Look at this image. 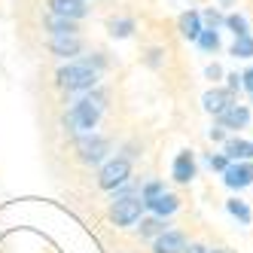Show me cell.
<instances>
[{"label":"cell","mask_w":253,"mask_h":253,"mask_svg":"<svg viewBox=\"0 0 253 253\" xmlns=\"http://www.w3.org/2000/svg\"><path fill=\"white\" fill-rule=\"evenodd\" d=\"M137 195H140L143 211H147L159 195H165V183H162V180H150V183H143V186H140V192H137Z\"/></svg>","instance_id":"18"},{"label":"cell","mask_w":253,"mask_h":253,"mask_svg":"<svg viewBox=\"0 0 253 253\" xmlns=\"http://www.w3.org/2000/svg\"><path fill=\"white\" fill-rule=\"evenodd\" d=\"M211 137H213V140H223V137H226V128H220V125H216V128H211Z\"/></svg>","instance_id":"30"},{"label":"cell","mask_w":253,"mask_h":253,"mask_svg":"<svg viewBox=\"0 0 253 253\" xmlns=\"http://www.w3.org/2000/svg\"><path fill=\"white\" fill-rule=\"evenodd\" d=\"M232 55H235V58H250V55H253V37H250V34H244V37H235Z\"/></svg>","instance_id":"21"},{"label":"cell","mask_w":253,"mask_h":253,"mask_svg":"<svg viewBox=\"0 0 253 253\" xmlns=\"http://www.w3.org/2000/svg\"><path fill=\"white\" fill-rule=\"evenodd\" d=\"M165 229H168V226L162 223L159 216H150V220H140V229H137V232H140V238H159Z\"/></svg>","instance_id":"19"},{"label":"cell","mask_w":253,"mask_h":253,"mask_svg":"<svg viewBox=\"0 0 253 253\" xmlns=\"http://www.w3.org/2000/svg\"><path fill=\"white\" fill-rule=\"evenodd\" d=\"M223 183L229 189H244L253 183V165L250 162H229V168L223 171Z\"/></svg>","instance_id":"8"},{"label":"cell","mask_w":253,"mask_h":253,"mask_svg":"<svg viewBox=\"0 0 253 253\" xmlns=\"http://www.w3.org/2000/svg\"><path fill=\"white\" fill-rule=\"evenodd\" d=\"M134 19H128V15H119V19H110L107 22V34H110L113 40H128L134 34Z\"/></svg>","instance_id":"15"},{"label":"cell","mask_w":253,"mask_h":253,"mask_svg":"<svg viewBox=\"0 0 253 253\" xmlns=\"http://www.w3.org/2000/svg\"><path fill=\"white\" fill-rule=\"evenodd\" d=\"M98 80H101V74H98L95 67H88L83 58H77V61L58 67V74H55L58 88H64V92H80V95L92 92V88L98 85Z\"/></svg>","instance_id":"2"},{"label":"cell","mask_w":253,"mask_h":253,"mask_svg":"<svg viewBox=\"0 0 253 253\" xmlns=\"http://www.w3.org/2000/svg\"><path fill=\"white\" fill-rule=\"evenodd\" d=\"M202 31H205L202 28V12L189 9V12L180 15V34H183L186 40H198V34H202Z\"/></svg>","instance_id":"14"},{"label":"cell","mask_w":253,"mask_h":253,"mask_svg":"<svg viewBox=\"0 0 253 253\" xmlns=\"http://www.w3.org/2000/svg\"><path fill=\"white\" fill-rule=\"evenodd\" d=\"M235 88H241V74H229V92H235Z\"/></svg>","instance_id":"27"},{"label":"cell","mask_w":253,"mask_h":253,"mask_svg":"<svg viewBox=\"0 0 253 253\" xmlns=\"http://www.w3.org/2000/svg\"><path fill=\"white\" fill-rule=\"evenodd\" d=\"M223 25L235 34V37H244V34H247V19H244L241 12H229L226 19H223Z\"/></svg>","instance_id":"20"},{"label":"cell","mask_w":253,"mask_h":253,"mask_svg":"<svg viewBox=\"0 0 253 253\" xmlns=\"http://www.w3.org/2000/svg\"><path fill=\"white\" fill-rule=\"evenodd\" d=\"M177 208H180V198H177V195H171V192H165V195H159V198H156V202H153L147 211H153V213L159 216V220H165V216H171Z\"/></svg>","instance_id":"17"},{"label":"cell","mask_w":253,"mask_h":253,"mask_svg":"<svg viewBox=\"0 0 253 253\" xmlns=\"http://www.w3.org/2000/svg\"><path fill=\"white\" fill-rule=\"evenodd\" d=\"M143 216V205H140V195H125V198H113L110 205V223L119 229H128L134 223H140Z\"/></svg>","instance_id":"4"},{"label":"cell","mask_w":253,"mask_h":253,"mask_svg":"<svg viewBox=\"0 0 253 253\" xmlns=\"http://www.w3.org/2000/svg\"><path fill=\"white\" fill-rule=\"evenodd\" d=\"M104 92H98V88H92V92H85L77 104H70V110L64 116V122L70 125V131H74L77 137L83 134H92L98 128V122H101V113H104Z\"/></svg>","instance_id":"1"},{"label":"cell","mask_w":253,"mask_h":253,"mask_svg":"<svg viewBox=\"0 0 253 253\" xmlns=\"http://www.w3.org/2000/svg\"><path fill=\"white\" fill-rule=\"evenodd\" d=\"M202 104H205V110H208V113L220 116L226 107H232V104H235V98H232L229 88H211V92L202 98Z\"/></svg>","instance_id":"11"},{"label":"cell","mask_w":253,"mask_h":253,"mask_svg":"<svg viewBox=\"0 0 253 253\" xmlns=\"http://www.w3.org/2000/svg\"><path fill=\"white\" fill-rule=\"evenodd\" d=\"M171 177L177 180V183H189V180L195 177V159H192V153H180V156L174 159Z\"/></svg>","instance_id":"13"},{"label":"cell","mask_w":253,"mask_h":253,"mask_svg":"<svg viewBox=\"0 0 253 253\" xmlns=\"http://www.w3.org/2000/svg\"><path fill=\"white\" fill-rule=\"evenodd\" d=\"M241 85L247 88V95L253 98V67H250V70H244V74H241Z\"/></svg>","instance_id":"26"},{"label":"cell","mask_w":253,"mask_h":253,"mask_svg":"<svg viewBox=\"0 0 253 253\" xmlns=\"http://www.w3.org/2000/svg\"><path fill=\"white\" fill-rule=\"evenodd\" d=\"M223 19H226V15H220L216 9H208V12L202 15V28H205V31H216V28L223 25Z\"/></svg>","instance_id":"24"},{"label":"cell","mask_w":253,"mask_h":253,"mask_svg":"<svg viewBox=\"0 0 253 253\" xmlns=\"http://www.w3.org/2000/svg\"><path fill=\"white\" fill-rule=\"evenodd\" d=\"M208 253H235V250H229V247H216V250H208Z\"/></svg>","instance_id":"31"},{"label":"cell","mask_w":253,"mask_h":253,"mask_svg":"<svg viewBox=\"0 0 253 253\" xmlns=\"http://www.w3.org/2000/svg\"><path fill=\"white\" fill-rule=\"evenodd\" d=\"M128 180H131V159H125V156L107 159L104 168L98 171V186L107 189V192H113V189L125 186Z\"/></svg>","instance_id":"3"},{"label":"cell","mask_w":253,"mask_h":253,"mask_svg":"<svg viewBox=\"0 0 253 253\" xmlns=\"http://www.w3.org/2000/svg\"><path fill=\"white\" fill-rule=\"evenodd\" d=\"M183 253H208V247H205V244H189Z\"/></svg>","instance_id":"29"},{"label":"cell","mask_w":253,"mask_h":253,"mask_svg":"<svg viewBox=\"0 0 253 253\" xmlns=\"http://www.w3.org/2000/svg\"><path fill=\"white\" fill-rule=\"evenodd\" d=\"M195 43L202 46L205 52H216V49H220V34H216V31H202Z\"/></svg>","instance_id":"23"},{"label":"cell","mask_w":253,"mask_h":253,"mask_svg":"<svg viewBox=\"0 0 253 253\" xmlns=\"http://www.w3.org/2000/svg\"><path fill=\"white\" fill-rule=\"evenodd\" d=\"M220 119V128H232V131H241V128H247V122H250V110L244 104H232V107H226V110L216 116Z\"/></svg>","instance_id":"10"},{"label":"cell","mask_w":253,"mask_h":253,"mask_svg":"<svg viewBox=\"0 0 253 253\" xmlns=\"http://www.w3.org/2000/svg\"><path fill=\"white\" fill-rule=\"evenodd\" d=\"M223 3H229V0H223Z\"/></svg>","instance_id":"32"},{"label":"cell","mask_w":253,"mask_h":253,"mask_svg":"<svg viewBox=\"0 0 253 253\" xmlns=\"http://www.w3.org/2000/svg\"><path fill=\"white\" fill-rule=\"evenodd\" d=\"M107 153H110V140L101 137V134H83L77 137V156L80 162H85V165H98V162L107 159Z\"/></svg>","instance_id":"5"},{"label":"cell","mask_w":253,"mask_h":253,"mask_svg":"<svg viewBox=\"0 0 253 253\" xmlns=\"http://www.w3.org/2000/svg\"><path fill=\"white\" fill-rule=\"evenodd\" d=\"M223 156H226L229 162H247V159H253V140H241V137L226 140Z\"/></svg>","instance_id":"12"},{"label":"cell","mask_w":253,"mask_h":253,"mask_svg":"<svg viewBox=\"0 0 253 253\" xmlns=\"http://www.w3.org/2000/svg\"><path fill=\"white\" fill-rule=\"evenodd\" d=\"M46 31H49V37H61V34H80V22L58 19V15H46Z\"/></svg>","instance_id":"16"},{"label":"cell","mask_w":253,"mask_h":253,"mask_svg":"<svg viewBox=\"0 0 253 253\" xmlns=\"http://www.w3.org/2000/svg\"><path fill=\"white\" fill-rule=\"evenodd\" d=\"M183 250H186V235L177 229H165L159 238H153V253H183Z\"/></svg>","instance_id":"9"},{"label":"cell","mask_w":253,"mask_h":253,"mask_svg":"<svg viewBox=\"0 0 253 253\" xmlns=\"http://www.w3.org/2000/svg\"><path fill=\"white\" fill-rule=\"evenodd\" d=\"M208 165H211V168H213V171H220V174H223V171H226V168H229V159H226V156H223V153H213V156H211V159H208Z\"/></svg>","instance_id":"25"},{"label":"cell","mask_w":253,"mask_h":253,"mask_svg":"<svg viewBox=\"0 0 253 253\" xmlns=\"http://www.w3.org/2000/svg\"><path fill=\"white\" fill-rule=\"evenodd\" d=\"M220 74H223L220 64H211V67H208V77H211V80H220Z\"/></svg>","instance_id":"28"},{"label":"cell","mask_w":253,"mask_h":253,"mask_svg":"<svg viewBox=\"0 0 253 253\" xmlns=\"http://www.w3.org/2000/svg\"><path fill=\"white\" fill-rule=\"evenodd\" d=\"M226 208H229V213H232V216H238V220H241L244 226H247V223L253 220V213H250V208H247V205L241 202V198H229V202H226Z\"/></svg>","instance_id":"22"},{"label":"cell","mask_w":253,"mask_h":253,"mask_svg":"<svg viewBox=\"0 0 253 253\" xmlns=\"http://www.w3.org/2000/svg\"><path fill=\"white\" fill-rule=\"evenodd\" d=\"M49 15H58V19H70V22H80L88 15V3L85 0H46Z\"/></svg>","instance_id":"7"},{"label":"cell","mask_w":253,"mask_h":253,"mask_svg":"<svg viewBox=\"0 0 253 253\" xmlns=\"http://www.w3.org/2000/svg\"><path fill=\"white\" fill-rule=\"evenodd\" d=\"M46 49H49L55 58L77 61V55H83V49H85V40L80 37V34H61V37H49Z\"/></svg>","instance_id":"6"}]
</instances>
